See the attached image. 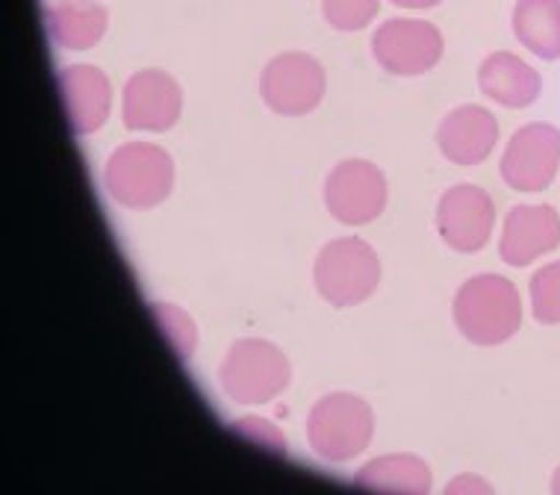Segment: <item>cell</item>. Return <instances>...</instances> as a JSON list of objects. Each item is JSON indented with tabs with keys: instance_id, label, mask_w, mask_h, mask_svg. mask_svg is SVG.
<instances>
[{
	"instance_id": "1",
	"label": "cell",
	"mask_w": 560,
	"mask_h": 495,
	"mask_svg": "<svg viewBox=\"0 0 560 495\" xmlns=\"http://www.w3.org/2000/svg\"><path fill=\"white\" fill-rule=\"evenodd\" d=\"M454 325L475 345H502L522 328V295L502 274H475L454 295Z\"/></svg>"
},
{
	"instance_id": "2",
	"label": "cell",
	"mask_w": 560,
	"mask_h": 495,
	"mask_svg": "<svg viewBox=\"0 0 560 495\" xmlns=\"http://www.w3.org/2000/svg\"><path fill=\"white\" fill-rule=\"evenodd\" d=\"M375 413L351 392H330L313 404L307 416L310 448L328 463H348L369 448Z\"/></svg>"
},
{
	"instance_id": "3",
	"label": "cell",
	"mask_w": 560,
	"mask_h": 495,
	"mask_svg": "<svg viewBox=\"0 0 560 495\" xmlns=\"http://www.w3.org/2000/svg\"><path fill=\"white\" fill-rule=\"evenodd\" d=\"M104 186L127 210H151L163 204L174 186V163L168 151L148 142L116 148L104 168Z\"/></svg>"
},
{
	"instance_id": "4",
	"label": "cell",
	"mask_w": 560,
	"mask_h": 495,
	"mask_svg": "<svg viewBox=\"0 0 560 495\" xmlns=\"http://www.w3.org/2000/svg\"><path fill=\"white\" fill-rule=\"evenodd\" d=\"M219 378L224 396L236 404H266L290 387L292 369L275 342L240 340L224 354Z\"/></svg>"
},
{
	"instance_id": "5",
	"label": "cell",
	"mask_w": 560,
	"mask_h": 495,
	"mask_svg": "<svg viewBox=\"0 0 560 495\" xmlns=\"http://www.w3.org/2000/svg\"><path fill=\"white\" fill-rule=\"evenodd\" d=\"M313 283L334 307H358L381 283V260L375 248L358 236L334 239L316 257Z\"/></svg>"
},
{
	"instance_id": "6",
	"label": "cell",
	"mask_w": 560,
	"mask_h": 495,
	"mask_svg": "<svg viewBox=\"0 0 560 495\" xmlns=\"http://www.w3.org/2000/svg\"><path fill=\"white\" fill-rule=\"evenodd\" d=\"M325 69L310 54H278L260 74V95L278 116H307L325 97Z\"/></svg>"
},
{
	"instance_id": "7",
	"label": "cell",
	"mask_w": 560,
	"mask_h": 495,
	"mask_svg": "<svg viewBox=\"0 0 560 495\" xmlns=\"http://www.w3.org/2000/svg\"><path fill=\"white\" fill-rule=\"evenodd\" d=\"M325 204L337 222L351 227L375 222L387 207V177L369 160H342L325 180Z\"/></svg>"
},
{
	"instance_id": "8",
	"label": "cell",
	"mask_w": 560,
	"mask_h": 495,
	"mask_svg": "<svg viewBox=\"0 0 560 495\" xmlns=\"http://www.w3.org/2000/svg\"><path fill=\"white\" fill-rule=\"evenodd\" d=\"M372 54L389 74L416 78L443 59V36L431 21L389 19L372 36Z\"/></svg>"
},
{
	"instance_id": "9",
	"label": "cell",
	"mask_w": 560,
	"mask_h": 495,
	"mask_svg": "<svg viewBox=\"0 0 560 495\" xmlns=\"http://www.w3.org/2000/svg\"><path fill=\"white\" fill-rule=\"evenodd\" d=\"M560 165V130L555 125L520 127L502 154V180L516 192H542L549 189Z\"/></svg>"
},
{
	"instance_id": "10",
	"label": "cell",
	"mask_w": 560,
	"mask_h": 495,
	"mask_svg": "<svg viewBox=\"0 0 560 495\" xmlns=\"http://www.w3.org/2000/svg\"><path fill=\"white\" fill-rule=\"evenodd\" d=\"M495 227V204L490 192L475 184L445 189L436 201V231L452 251L475 254L490 243Z\"/></svg>"
},
{
	"instance_id": "11",
	"label": "cell",
	"mask_w": 560,
	"mask_h": 495,
	"mask_svg": "<svg viewBox=\"0 0 560 495\" xmlns=\"http://www.w3.org/2000/svg\"><path fill=\"white\" fill-rule=\"evenodd\" d=\"M184 92L172 74L160 69L136 71L121 92V118L127 130H172L180 118Z\"/></svg>"
},
{
	"instance_id": "12",
	"label": "cell",
	"mask_w": 560,
	"mask_h": 495,
	"mask_svg": "<svg viewBox=\"0 0 560 495\" xmlns=\"http://www.w3.org/2000/svg\"><path fill=\"white\" fill-rule=\"evenodd\" d=\"M555 248H560V215L551 204H516L504 215L499 257L508 266L525 269Z\"/></svg>"
},
{
	"instance_id": "13",
	"label": "cell",
	"mask_w": 560,
	"mask_h": 495,
	"mask_svg": "<svg viewBox=\"0 0 560 495\" xmlns=\"http://www.w3.org/2000/svg\"><path fill=\"white\" fill-rule=\"evenodd\" d=\"M499 142V121L478 104L452 109L436 127V145L454 165H478L493 154Z\"/></svg>"
},
{
	"instance_id": "14",
	"label": "cell",
	"mask_w": 560,
	"mask_h": 495,
	"mask_svg": "<svg viewBox=\"0 0 560 495\" xmlns=\"http://www.w3.org/2000/svg\"><path fill=\"white\" fill-rule=\"evenodd\" d=\"M59 92H62V104H66L68 125L74 133L86 137L107 121L113 89L101 69L71 66L59 74Z\"/></svg>"
},
{
	"instance_id": "15",
	"label": "cell",
	"mask_w": 560,
	"mask_h": 495,
	"mask_svg": "<svg viewBox=\"0 0 560 495\" xmlns=\"http://www.w3.org/2000/svg\"><path fill=\"white\" fill-rule=\"evenodd\" d=\"M478 86L490 101L508 109L532 107L542 92L540 71L508 50H495L478 69Z\"/></svg>"
},
{
	"instance_id": "16",
	"label": "cell",
	"mask_w": 560,
	"mask_h": 495,
	"mask_svg": "<svg viewBox=\"0 0 560 495\" xmlns=\"http://www.w3.org/2000/svg\"><path fill=\"white\" fill-rule=\"evenodd\" d=\"M50 39L66 50H89L107 33L109 15L97 0H57L45 12Z\"/></svg>"
},
{
	"instance_id": "17",
	"label": "cell",
	"mask_w": 560,
	"mask_h": 495,
	"mask_svg": "<svg viewBox=\"0 0 560 495\" xmlns=\"http://www.w3.org/2000/svg\"><path fill=\"white\" fill-rule=\"evenodd\" d=\"M513 33L540 59H560V0H516Z\"/></svg>"
},
{
	"instance_id": "18",
	"label": "cell",
	"mask_w": 560,
	"mask_h": 495,
	"mask_svg": "<svg viewBox=\"0 0 560 495\" xmlns=\"http://www.w3.org/2000/svg\"><path fill=\"white\" fill-rule=\"evenodd\" d=\"M354 484L369 486V490H387V493L428 495L431 493V469L425 460L413 455H387L360 469L354 475Z\"/></svg>"
},
{
	"instance_id": "19",
	"label": "cell",
	"mask_w": 560,
	"mask_h": 495,
	"mask_svg": "<svg viewBox=\"0 0 560 495\" xmlns=\"http://www.w3.org/2000/svg\"><path fill=\"white\" fill-rule=\"evenodd\" d=\"M532 310L540 325H560V260L537 269L532 278Z\"/></svg>"
},
{
	"instance_id": "20",
	"label": "cell",
	"mask_w": 560,
	"mask_h": 495,
	"mask_svg": "<svg viewBox=\"0 0 560 495\" xmlns=\"http://www.w3.org/2000/svg\"><path fill=\"white\" fill-rule=\"evenodd\" d=\"M381 10V0H322V12L334 30L354 33L363 30Z\"/></svg>"
},
{
	"instance_id": "21",
	"label": "cell",
	"mask_w": 560,
	"mask_h": 495,
	"mask_svg": "<svg viewBox=\"0 0 560 495\" xmlns=\"http://www.w3.org/2000/svg\"><path fill=\"white\" fill-rule=\"evenodd\" d=\"M154 310L156 316H160V325L168 328V337L174 340V349L180 351V357H189L192 351H189L186 340H180V328H192V321L186 319L180 310H174L172 304H154Z\"/></svg>"
},
{
	"instance_id": "22",
	"label": "cell",
	"mask_w": 560,
	"mask_h": 495,
	"mask_svg": "<svg viewBox=\"0 0 560 495\" xmlns=\"http://www.w3.org/2000/svg\"><path fill=\"white\" fill-rule=\"evenodd\" d=\"M445 493L448 495H460V493H469V495H493V486L487 484V481H481V478L475 475H460L454 478L452 484L445 486Z\"/></svg>"
},
{
	"instance_id": "23",
	"label": "cell",
	"mask_w": 560,
	"mask_h": 495,
	"mask_svg": "<svg viewBox=\"0 0 560 495\" xmlns=\"http://www.w3.org/2000/svg\"><path fill=\"white\" fill-rule=\"evenodd\" d=\"M393 7H401V10H431L440 0H389Z\"/></svg>"
},
{
	"instance_id": "24",
	"label": "cell",
	"mask_w": 560,
	"mask_h": 495,
	"mask_svg": "<svg viewBox=\"0 0 560 495\" xmlns=\"http://www.w3.org/2000/svg\"><path fill=\"white\" fill-rule=\"evenodd\" d=\"M551 493L560 495V467H558V472H555V478H551Z\"/></svg>"
}]
</instances>
